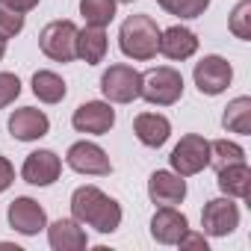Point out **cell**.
Returning <instances> with one entry per match:
<instances>
[{
  "mask_svg": "<svg viewBox=\"0 0 251 251\" xmlns=\"http://www.w3.org/2000/svg\"><path fill=\"white\" fill-rule=\"evenodd\" d=\"M71 216L80 225L95 227L98 233H112L121 225V207L115 198L100 192L98 186H80L71 195Z\"/></svg>",
  "mask_w": 251,
  "mask_h": 251,
  "instance_id": "cell-1",
  "label": "cell"
},
{
  "mask_svg": "<svg viewBox=\"0 0 251 251\" xmlns=\"http://www.w3.org/2000/svg\"><path fill=\"white\" fill-rule=\"evenodd\" d=\"M118 48L136 62L154 59L160 53V27L151 15H130L118 30Z\"/></svg>",
  "mask_w": 251,
  "mask_h": 251,
  "instance_id": "cell-2",
  "label": "cell"
},
{
  "mask_svg": "<svg viewBox=\"0 0 251 251\" xmlns=\"http://www.w3.org/2000/svg\"><path fill=\"white\" fill-rule=\"evenodd\" d=\"M139 98H145L154 106H172L183 98V74L177 68L160 65L151 68L148 74H142V92Z\"/></svg>",
  "mask_w": 251,
  "mask_h": 251,
  "instance_id": "cell-3",
  "label": "cell"
},
{
  "mask_svg": "<svg viewBox=\"0 0 251 251\" xmlns=\"http://www.w3.org/2000/svg\"><path fill=\"white\" fill-rule=\"evenodd\" d=\"M39 48L53 62H74L77 59V24L74 21H50L39 33Z\"/></svg>",
  "mask_w": 251,
  "mask_h": 251,
  "instance_id": "cell-4",
  "label": "cell"
},
{
  "mask_svg": "<svg viewBox=\"0 0 251 251\" xmlns=\"http://www.w3.org/2000/svg\"><path fill=\"white\" fill-rule=\"evenodd\" d=\"M169 163H172V172H177L180 177H192L210 166V142L198 133H186L175 145Z\"/></svg>",
  "mask_w": 251,
  "mask_h": 251,
  "instance_id": "cell-5",
  "label": "cell"
},
{
  "mask_svg": "<svg viewBox=\"0 0 251 251\" xmlns=\"http://www.w3.org/2000/svg\"><path fill=\"white\" fill-rule=\"evenodd\" d=\"M100 92L112 103H130L142 92V74L130 65H109L100 77Z\"/></svg>",
  "mask_w": 251,
  "mask_h": 251,
  "instance_id": "cell-6",
  "label": "cell"
},
{
  "mask_svg": "<svg viewBox=\"0 0 251 251\" xmlns=\"http://www.w3.org/2000/svg\"><path fill=\"white\" fill-rule=\"evenodd\" d=\"M192 77H195V86L201 95H222L233 80V68L225 56L213 53V56H204L201 62H195Z\"/></svg>",
  "mask_w": 251,
  "mask_h": 251,
  "instance_id": "cell-7",
  "label": "cell"
},
{
  "mask_svg": "<svg viewBox=\"0 0 251 251\" xmlns=\"http://www.w3.org/2000/svg\"><path fill=\"white\" fill-rule=\"evenodd\" d=\"M201 227L210 236H227V233H233L239 227V207L233 204V198L225 195V198L207 201L204 213H201Z\"/></svg>",
  "mask_w": 251,
  "mask_h": 251,
  "instance_id": "cell-8",
  "label": "cell"
},
{
  "mask_svg": "<svg viewBox=\"0 0 251 251\" xmlns=\"http://www.w3.org/2000/svg\"><path fill=\"white\" fill-rule=\"evenodd\" d=\"M71 124H74V130H80V133L103 136V133L112 130V124H115V109L106 100H86V103H80L74 109Z\"/></svg>",
  "mask_w": 251,
  "mask_h": 251,
  "instance_id": "cell-9",
  "label": "cell"
},
{
  "mask_svg": "<svg viewBox=\"0 0 251 251\" xmlns=\"http://www.w3.org/2000/svg\"><path fill=\"white\" fill-rule=\"evenodd\" d=\"M65 163L68 169L80 172V175H109L112 172V163L106 157V151L95 142H74L65 154Z\"/></svg>",
  "mask_w": 251,
  "mask_h": 251,
  "instance_id": "cell-10",
  "label": "cell"
},
{
  "mask_svg": "<svg viewBox=\"0 0 251 251\" xmlns=\"http://www.w3.org/2000/svg\"><path fill=\"white\" fill-rule=\"evenodd\" d=\"M59 175H62V160L48 148L27 154V160L21 166V177L30 186H50L53 180H59Z\"/></svg>",
  "mask_w": 251,
  "mask_h": 251,
  "instance_id": "cell-11",
  "label": "cell"
},
{
  "mask_svg": "<svg viewBox=\"0 0 251 251\" xmlns=\"http://www.w3.org/2000/svg\"><path fill=\"white\" fill-rule=\"evenodd\" d=\"M48 130H50V118L36 106H21L9 115V133L18 142H36L48 136Z\"/></svg>",
  "mask_w": 251,
  "mask_h": 251,
  "instance_id": "cell-12",
  "label": "cell"
},
{
  "mask_svg": "<svg viewBox=\"0 0 251 251\" xmlns=\"http://www.w3.org/2000/svg\"><path fill=\"white\" fill-rule=\"evenodd\" d=\"M9 225L18 230V233H24V236H36L39 230H45L48 227V213H45V207L39 204V201H33V198H15L12 204H9Z\"/></svg>",
  "mask_w": 251,
  "mask_h": 251,
  "instance_id": "cell-13",
  "label": "cell"
},
{
  "mask_svg": "<svg viewBox=\"0 0 251 251\" xmlns=\"http://www.w3.org/2000/svg\"><path fill=\"white\" fill-rule=\"evenodd\" d=\"M148 198L160 207H175L186 198V180L177 172H154L148 177Z\"/></svg>",
  "mask_w": 251,
  "mask_h": 251,
  "instance_id": "cell-14",
  "label": "cell"
},
{
  "mask_svg": "<svg viewBox=\"0 0 251 251\" xmlns=\"http://www.w3.org/2000/svg\"><path fill=\"white\" fill-rule=\"evenodd\" d=\"M189 230V219L175 207H160L151 219V236L160 245H177V239Z\"/></svg>",
  "mask_w": 251,
  "mask_h": 251,
  "instance_id": "cell-15",
  "label": "cell"
},
{
  "mask_svg": "<svg viewBox=\"0 0 251 251\" xmlns=\"http://www.w3.org/2000/svg\"><path fill=\"white\" fill-rule=\"evenodd\" d=\"M133 133L148 148H163L172 136V121L160 112H139L133 118Z\"/></svg>",
  "mask_w": 251,
  "mask_h": 251,
  "instance_id": "cell-16",
  "label": "cell"
},
{
  "mask_svg": "<svg viewBox=\"0 0 251 251\" xmlns=\"http://www.w3.org/2000/svg\"><path fill=\"white\" fill-rule=\"evenodd\" d=\"M198 50V36L189 30V27H169V30H160V53L175 59V62H183L189 59L192 53Z\"/></svg>",
  "mask_w": 251,
  "mask_h": 251,
  "instance_id": "cell-17",
  "label": "cell"
},
{
  "mask_svg": "<svg viewBox=\"0 0 251 251\" xmlns=\"http://www.w3.org/2000/svg\"><path fill=\"white\" fill-rule=\"evenodd\" d=\"M48 242L53 251H83L89 245V236L80 227V222L71 216V219H56L48 227Z\"/></svg>",
  "mask_w": 251,
  "mask_h": 251,
  "instance_id": "cell-18",
  "label": "cell"
},
{
  "mask_svg": "<svg viewBox=\"0 0 251 251\" xmlns=\"http://www.w3.org/2000/svg\"><path fill=\"white\" fill-rule=\"evenodd\" d=\"M219 172V189L225 192V195H230V198H248V192H251V169H248V163L242 160V163H230V166H222V169H216Z\"/></svg>",
  "mask_w": 251,
  "mask_h": 251,
  "instance_id": "cell-19",
  "label": "cell"
},
{
  "mask_svg": "<svg viewBox=\"0 0 251 251\" xmlns=\"http://www.w3.org/2000/svg\"><path fill=\"white\" fill-rule=\"evenodd\" d=\"M106 48H109V42H106L103 27H89L86 24V30H77V59L89 62V65H98L106 56Z\"/></svg>",
  "mask_w": 251,
  "mask_h": 251,
  "instance_id": "cell-20",
  "label": "cell"
},
{
  "mask_svg": "<svg viewBox=\"0 0 251 251\" xmlns=\"http://www.w3.org/2000/svg\"><path fill=\"white\" fill-rule=\"evenodd\" d=\"M222 124H225V130H230V133L248 136L251 133V98H245V95L242 98H233L225 106Z\"/></svg>",
  "mask_w": 251,
  "mask_h": 251,
  "instance_id": "cell-21",
  "label": "cell"
},
{
  "mask_svg": "<svg viewBox=\"0 0 251 251\" xmlns=\"http://www.w3.org/2000/svg\"><path fill=\"white\" fill-rule=\"evenodd\" d=\"M33 95L42 103H59L68 95V86L56 71H36L33 74Z\"/></svg>",
  "mask_w": 251,
  "mask_h": 251,
  "instance_id": "cell-22",
  "label": "cell"
},
{
  "mask_svg": "<svg viewBox=\"0 0 251 251\" xmlns=\"http://www.w3.org/2000/svg\"><path fill=\"white\" fill-rule=\"evenodd\" d=\"M80 15L89 27H106L115 18V0H80Z\"/></svg>",
  "mask_w": 251,
  "mask_h": 251,
  "instance_id": "cell-23",
  "label": "cell"
},
{
  "mask_svg": "<svg viewBox=\"0 0 251 251\" xmlns=\"http://www.w3.org/2000/svg\"><path fill=\"white\" fill-rule=\"evenodd\" d=\"M242 160H245V151H242V145H236V142H227V139H216V142H210V166L222 169V166L242 163Z\"/></svg>",
  "mask_w": 251,
  "mask_h": 251,
  "instance_id": "cell-24",
  "label": "cell"
},
{
  "mask_svg": "<svg viewBox=\"0 0 251 251\" xmlns=\"http://www.w3.org/2000/svg\"><path fill=\"white\" fill-rule=\"evenodd\" d=\"M157 3H160L166 12L177 15V18H198V15L207 12L210 0H157Z\"/></svg>",
  "mask_w": 251,
  "mask_h": 251,
  "instance_id": "cell-25",
  "label": "cell"
},
{
  "mask_svg": "<svg viewBox=\"0 0 251 251\" xmlns=\"http://www.w3.org/2000/svg\"><path fill=\"white\" fill-rule=\"evenodd\" d=\"M230 33L242 42L251 39V0H239L230 12Z\"/></svg>",
  "mask_w": 251,
  "mask_h": 251,
  "instance_id": "cell-26",
  "label": "cell"
},
{
  "mask_svg": "<svg viewBox=\"0 0 251 251\" xmlns=\"http://www.w3.org/2000/svg\"><path fill=\"white\" fill-rule=\"evenodd\" d=\"M24 30V12L12 9L6 0H0V36L3 39H12Z\"/></svg>",
  "mask_w": 251,
  "mask_h": 251,
  "instance_id": "cell-27",
  "label": "cell"
},
{
  "mask_svg": "<svg viewBox=\"0 0 251 251\" xmlns=\"http://www.w3.org/2000/svg\"><path fill=\"white\" fill-rule=\"evenodd\" d=\"M18 95H21V80L9 71H0V109L9 106Z\"/></svg>",
  "mask_w": 251,
  "mask_h": 251,
  "instance_id": "cell-28",
  "label": "cell"
},
{
  "mask_svg": "<svg viewBox=\"0 0 251 251\" xmlns=\"http://www.w3.org/2000/svg\"><path fill=\"white\" fill-rule=\"evenodd\" d=\"M177 245H180V248H192V251H207L204 233H192V230H186V233L177 239Z\"/></svg>",
  "mask_w": 251,
  "mask_h": 251,
  "instance_id": "cell-29",
  "label": "cell"
},
{
  "mask_svg": "<svg viewBox=\"0 0 251 251\" xmlns=\"http://www.w3.org/2000/svg\"><path fill=\"white\" fill-rule=\"evenodd\" d=\"M12 180H15V169H12V163H9L6 157H0V192H6V189L12 186Z\"/></svg>",
  "mask_w": 251,
  "mask_h": 251,
  "instance_id": "cell-30",
  "label": "cell"
},
{
  "mask_svg": "<svg viewBox=\"0 0 251 251\" xmlns=\"http://www.w3.org/2000/svg\"><path fill=\"white\" fill-rule=\"evenodd\" d=\"M6 3H9L12 9H18V12H30V9L39 6V0H6Z\"/></svg>",
  "mask_w": 251,
  "mask_h": 251,
  "instance_id": "cell-31",
  "label": "cell"
},
{
  "mask_svg": "<svg viewBox=\"0 0 251 251\" xmlns=\"http://www.w3.org/2000/svg\"><path fill=\"white\" fill-rule=\"evenodd\" d=\"M6 42H9V39H3V36H0V59L6 56Z\"/></svg>",
  "mask_w": 251,
  "mask_h": 251,
  "instance_id": "cell-32",
  "label": "cell"
},
{
  "mask_svg": "<svg viewBox=\"0 0 251 251\" xmlns=\"http://www.w3.org/2000/svg\"><path fill=\"white\" fill-rule=\"evenodd\" d=\"M115 3H133V0H115Z\"/></svg>",
  "mask_w": 251,
  "mask_h": 251,
  "instance_id": "cell-33",
  "label": "cell"
}]
</instances>
